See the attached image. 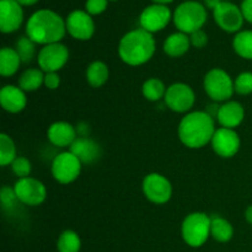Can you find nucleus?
I'll use <instances>...</instances> for the list:
<instances>
[{"instance_id":"f257e3e1","label":"nucleus","mask_w":252,"mask_h":252,"mask_svg":"<svg viewBox=\"0 0 252 252\" xmlns=\"http://www.w3.org/2000/svg\"><path fill=\"white\" fill-rule=\"evenodd\" d=\"M216 120L206 111L189 112L180 121L177 134L185 147L201 149L212 142L216 133Z\"/></svg>"},{"instance_id":"f03ea898","label":"nucleus","mask_w":252,"mask_h":252,"mask_svg":"<svg viewBox=\"0 0 252 252\" xmlns=\"http://www.w3.org/2000/svg\"><path fill=\"white\" fill-rule=\"evenodd\" d=\"M65 32V21L52 10H38L26 24V36L42 46L61 42Z\"/></svg>"},{"instance_id":"7ed1b4c3","label":"nucleus","mask_w":252,"mask_h":252,"mask_svg":"<svg viewBox=\"0 0 252 252\" xmlns=\"http://www.w3.org/2000/svg\"><path fill=\"white\" fill-rule=\"evenodd\" d=\"M155 49L157 44L153 33L143 29H137L129 31L121 38L118 56L127 65L139 66L153 58Z\"/></svg>"},{"instance_id":"20e7f679","label":"nucleus","mask_w":252,"mask_h":252,"mask_svg":"<svg viewBox=\"0 0 252 252\" xmlns=\"http://www.w3.org/2000/svg\"><path fill=\"white\" fill-rule=\"evenodd\" d=\"M211 217L203 212H193L184 219L181 235L191 248H201L211 238Z\"/></svg>"},{"instance_id":"39448f33","label":"nucleus","mask_w":252,"mask_h":252,"mask_svg":"<svg viewBox=\"0 0 252 252\" xmlns=\"http://www.w3.org/2000/svg\"><path fill=\"white\" fill-rule=\"evenodd\" d=\"M172 19L180 32L191 34L202 30L206 24V7L197 1H185L176 7Z\"/></svg>"},{"instance_id":"423d86ee","label":"nucleus","mask_w":252,"mask_h":252,"mask_svg":"<svg viewBox=\"0 0 252 252\" xmlns=\"http://www.w3.org/2000/svg\"><path fill=\"white\" fill-rule=\"evenodd\" d=\"M203 89L213 102H226L233 97L235 89L229 73L221 68H213L204 75Z\"/></svg>"},{"instance_id":"0eeeda50","label":"nucleus","mask_w":252,"mask_h":252,"mask_svg":"<svg viewBox=\"0 0 252 252\" xmlns=\"http://www.w3.org/2000/svg\"><path fill=\"white\" fill-rule=\"evenodd\" d=\"M81 170H83V162L70 150L57 154L51 166L52 176L62 185H69L75 181L80 176Z\"/></svg>"},{"instance_id":"6e6552de","label":"nucleus","mask_w":252,"mask_h":252,"mask_svg":"<svg viewBox=\"0 0 252 252\" xmlns=\"http://www.w3.org/2000/svg\"><path fill=\"white\" fill-rule=\"evenodd\" d=\"M69 56V49L65 44L57 42L42 46L37 54V63L44 73H58L68 63Z\"/></svg>"},{"instance_id":"1a4fd4ad","label":"nucleus","mask_w":252,"mask_h":252,"mask_svg":"<svg viewBox=\"0 0 252 252\" xmlns=\"http://www.w3.org/2000/svg\"><path fill=\"white\" fill-rule=\"evenodd\" d=\"M164 101L169 110L176 113H189L196 102V94L189 84L174 83L167 88Z\"/></svg>"},{"instance_id":"9d476101","label":"nucleus","mask_w":252,"mask_h":252,"mask_svg":"<svg viewBox=\"0 0 252 252\" xmlns=\"http://www.w3.org/2000/svg\"><path fill=\"white\" fill-rule=\"evenodd\" d=\"M143 194L154 204H165L172 197V185L164 175L152 172L144 177L142 184Z\"/></svg>"},{"instance_id":"9b49d317","label":"nucleus","mask_w":252,"mask_h":252,"mask_svg":"<svg viewBox=\"0 0 252 252\" xmlns=\"http://www.w3.org/2000/svg\"><path fill=\"white\" fill-rule=\"evenodd\" d=\"M14 189L20 203L30 207L41 206L47 198V189L43 182L31 176L17 180Z\"/></svg>"},{"instance_id":"f8f14e48","label":"nucleus","mask_w":252,"mask_h":252,"mask_svg":"<svg viewBox=\"0 0 252 252\" xmlns=\"http://www.w3.org/2000/svg\"><path fill=\"white\" fill-rule=\"evenodd\" d=\"M212 149L218 157L224 159H230L235 157L241 147V140L235 129L229 128H217L212 138Z\"/></svg>"},{"instance_id":"ddd939ff","label":"nucleus","mask_w":252,"mask_h":252,"mask_svg":"<svg viewBox=\"0 0 252 252\" xmlns=\"http://www.w3.org/2000/svg\"><path fill=\"white\" fill-rule=\"evenodd\" d=\"M213 16L217 25L220 27L223 31L234 33L239 32L244 24V15L241 9H239L236 5L231 4L229 1H221L216 9L213 10Z\"/></svg>"},{"instance_id":"4468645a","label":"nucleus","mask_w":252,"mask_h":252,"mask_svg":"<svg viewBox=\"0 0 252 252\" xmlns=\"http://www.w3.org/2000/svg\"><path fill=\"white\" fill-rule=\"evenodd\" d=\"M170 20H171V11L169 7L160 4L150 5L145 7L140 14V29L154 33V32L164 30L169 25Z\"/></svg>"},{"instance_id":"2eb2a0df","label":"nucleus","mask_w":252,"mask_h":252,"mask_svg":"<svg viewBox=\"0 0 252 252\" xmlns=\"http://www.w3.org/2000/svg\"><path fill=\"white\" fill-rule=\"evenodd\" d=\"M65 26L69 34L78 41H89L95 32V24L91 15L81 10H75L69 14Z\"/></svg>"},{"instance_id":"dca6fc26","label":"nucleus","mask_w":252,"mask_h":252,"mask_svg":"<svg viewBox=\"0 0 252 252\" xmlns=\"http://www.w3.org/2000/svg\"><path fill=\"white\" fill-rule=\"evenodd\" d=\"M24 21V11L15 0H0V30L2 33L17 31Z\"/></svg>"},{"instance_id":"f3484780","label":"nucleus","mask_w":252,"mask_h":252,"mask_svg":"<svg viewBox=\"0 0 252 252\" xmlns=\"http://www.w3.org/2000/svg\"><path fill=\"white\" fill-rule=\"evenodd\" d=\"M47 138L49 143L57 148H66L71 147L75 139L78 138L76 128L69 122L58 121V122L52 123L47 130Z\"/></svg>"},{"instance_id":"a211bd4d","label":"nucleus","mask_w":252,"mask_h":252,"mask_svg":"<svg viewBox=\"0 0 252 252\" xmlns=\"http://www.w3.org/2000/svg\"><path fill=\"white\" fill-rule=\"evenodd\" d=\"M83 164H94L102 155V149L96 140L90 137H78L69 148Z\"/></svg>"},{"instance_id":"6ab92c4d","label":"nucleus","mask_w":252,"mask_h":252,"mask_svg":"<svg viewBox=\"0 0 252 252\" xmlns=\"http://www.w3.org/2000/svg\"><path fill=\"white\" fill-rule=\"evenodd\" d=\"M0 105L9 113H20L27 105L26 93L19 85H5L0 90Z\"/></svg>"},{"instance_id":"aec40b11","label":"nucleus","mask_w":252,"mask_h":252,"mask_svg":"<svg viewBox=\"0 0 252 252\" xmlns=\"http://www.w3.org/2000/svg\"><path fill=\"white\" fill-rule=\"evenodd\" d=\"M245 118V108L238 101H226L220 105L217 115V121L223 128L235 129Z\"/></svg>"},{"instance_id":"412c9836","label":"nucleus","mask_w":252,"mask_h":252,"mask_svg":"<svg viewBox=\"0 0 252 252\" xmlns=\"http://www.w3.org/2000/svg\"><path fill=\"white\" fill-rule=\"evenodd\" d=\"M189 47H191L189 36L180 31L170 34L162 44L165 54L171 58H180V57L185 56L189 52Z\"/></svg>"},{"instance_id":"4be33fe9","label":"nucleus","mask_w":252,"mask_h":252,"mask_svg":"<svg viewBox=\"0 0 252 252\" xmlns=\"http://www.w3.org/2000/svg\"><path fill=\"white\" fill-rule=\"evenodd\" d=\"M86 81L93 88L98 89L105 85L110 78V69L106 63L101 61H95L90 63L85 71Z\"/></svg>"},{"instance_id":"5701e85b","label":"nucleus","mask_w":252,"mask_h":252,"mask_svg":"<svg viewBox=\"0 0 252 252\" xmlns=\"http://www.w3.org/2000/svg\"><path fill=\"white\" fill-rule=\"evenodd\" d=\"M21 59L17 54L16 49L4 47L0 51V74L4 78H10L19 71L21 65Z\"/></svg>"},{"instance_id":"b1692460","label":"nucleus","mask_w":252,"mask_h":252,"mask_svg":"<svg viewBox=\"0 0 252 252\" xmlns=\"http://www.w3.org/2000/svg\"><path fill=\"white\" fill-rule=\"evenodd\" d=\"M44 73L39 68H27L21 73L19 78V86L25 91V93H32L36 91L44 85Z\"/></svg>"},{"instance_id":"393cba45","label":"nucleus","mask_w":252,"mask_h":252,"mask_svg":"<svg viewBox=\"0 0 252 252\" xmlns=\"http://www.w3.org/2000/svg\"><path fill=\"white\" fill-rule=\"evenodd\" d=\"M211 236L218 243H229L234 236V228L229 220L223 217H212Z\"/></svg>"},{"instance_id":"a878e982","label":"nucleus","mask_w":252,"mask_h":252,"mask_svg":"<svg viewBox=\"0 0 252 252\" xmlns=\"http://www.w3.org/2000/svg\"><path fill=\"white\" fill-rule=\"evenodd\" d=\"M234 52L239 57L252 61V31H240L233 39Z\"/></svg>"},{"instance_id":"bb28decb","label":"nucleus","mask_w":252,"mask_h":252,"mask_svg":"<svg viewBox=\"0 0 252 252\" xmlns=\"http://www.w3.org/2000/svg\"><path fill=\"white\" fill-rule=\"evenodd\" d=\"M166 90L167 88L165 86V84L158 78L148 79V80L144 81L142 86L143 96L148 101H152V102H157V101L164 98Z\"/></svg>"},{"instance_id":"cd10ccee","label":"nucleus","mask_w":252,"mask_h":252,"mask_svg":"<svg viewBox=\"0 0 252 252\" xmlns=\"http://www.w3.org/2000/svg\"><path fill=\"white\" fill-rule=\"evenodd\" d=\"M58 252H80L81 239L74 230H64L57 241Z\"/></svg>"},{"instance_id":"c85d7f7f","label":"nucleus","mask_w":252,"mask_h":252,"mask_svg":"<svg viewBox=\"0 0 252 252\" xmlns=\"http://www.w3.org/2000/svg\"><path fill=\"white\" fill-rule=\"evenodd\" d=\"M16 158L17 154L15 142L6 133H1L0 134V165L2 167L11 165Z\"/></svg>"},{"instance_id":"c756f323","label":"nucleus","mask_w":252,"mask_h":252,"mask_svg":"<svg viewBox=\"0 0 252 252\" xmlns=\"http://www.w3.org/2000/svg\"><path fill=\"white\" fill-rule=\"evenodd\" d=\"M15 49H16L21 62L25 64L31 63L33 61L34 56H36V43L27 36L20 37L17 39L16 44H15Z\"/></svg>"},{"instance_id":"7c9ffc66","label":"nucleus","mask_w":252,"mask_h":252,"mask_svg":"<svg viewBox=\"0 0 252 252\" xmlns=\"http://www.w3.org/2000/svg\"><path fill=\"white\" fill-rule=\"evenodd\" d=\"M234 89L239 95H250L252 94V73L251 71H243L236 76L234 80Z\"/></svg>"},{"instance_id":"2f4dec72","label":"nucleus","mask_w":252,"mask_h":252,"mask_svg":"<svg viewBox=\"0 0 252 252\" xmlns=\"http://www.w3.org/2000/svg\"><path fill=\"white\" fill-rule=\"evenodd\" d=\"M10 166H11L12 172H14L17 179L30 177V174L32 171L31 161L26 157H17Z\"/></svg>"},{"instance_id":"473e14b6","label":"nucleus","mask_w":252,"mask_h":252,"mask_svg":"<svg viewBox=\"0 0 252 252\" xmlns=\"http://www.w3.org/2000/svg\"><path fill=\"white\" fill-rule=\"evenodd\" d=\"M0 201H1L2 208L5 209H10L16 204V202H19L17 199L16 193H15L14 187H9V186H4L0 191Z\"/></svg>"},{"instance_id":"72a5a7b5","label":"nucleus","mask_w":252,"mask_h":252,"mask_svg":"<svg viewBox=\"0 0 252 252\" xmlns=\"http://www.w3.org/2000/svg\"><path fill=\"white\" fill-rule=\"evenodd\" d=\"M86 12L90 15H100L107 7V0H88L86 1Z\"/></svg>"},{"instance_id":"f704fd0d","label":"nucleus","mask_w":252,"mask_h":252,"mask_svg":"<svg viewBox=\"0 0 252 252\" xmlns=\"http://www.w3.org/2000/svg\"><path fill=\"white\" fill-rule=\"evenodd\" d=\"M189 41H191V46L194 48H204L208 44V36L203 30H198V31L193 32L189 34Z\"/></svg>"},{"instance_id":"c9c22d12","label":"nucleus","mask_w":252,"mask_h":252,"mask_svg":"<svg viewBox=\"0 0 252 252\" xmlns=\"http://www.w3.org/2000/svg\"><path fill=\"white\" fill-rule=\"evenodd\" d=\"M61 85V76L58 73H46L44 75V86L48 90H57Z\"/></svg>"},{"instance_id":"e433bc0d","label":"nucleus","mask_w":252,"mask_h":252,"mask_svg":"<svg viewBox=\"0 0 252 252\" xmlns=\"http://www.w3.org/2000/svg\"><path fill=\"white\" fill-rule=\"evenodd\" d=\"M241 12L244 15V19L252 24V0H244L241 4Z\"/></svg>"},{"instance_id":"4c0bfd02","label":"nucleus","mask_w":252,"mask_h":252,"mask_svg":"<svg viewBox=\"0 0 252 252\" xmlns=\"http://www.w3.org/2000/svg\"><path fill=\"white\" fill-rule=\"evenodd\" d=\"M76 132H78V137H89L90 134V127L86 123L80 122L76 127Z\"/></svg>"},{"instance_id":"58836bf2","label":"nucleus","mask_w":252,"mask_h":252,"mask_svg":"<svg viewBox=\"0 0 252 252\" xmlns=\"http://www.w3.org/2000/svg\"><path fill=\"white\" fill-rule=\"evenodd\" d=\"M221 2V0H204V4H206L207 7H209V9H216L217 6H218L219 4Z\"/></svg>"},{"instance_id":"ea45409f","label":"nucleus","mask_w":252,"mask_h":252,"mask_svg":"<svg viewBox=\"0 0 252 252\" xmlns=\"http://www.w3.org/2000/svg\"><path fill=\"white\" fill-rule=\"evenodd\" d=\"M245 219L250 225H252V204L249 206L245 211Z\"/></svg>"},{"instance_id":"a19ab883","label":"nucleus","mask_w":252,"mask_h":252,"mask_svg":"<svg viewBox=\"0 0 252 252\" xmlns=\"http://www.w3.org/2000/svg\"><path fill=\"white\" fill-rule=\"evenodd\" d=\"M16 2H19L20 5H25V6H29V5L36 4L38 0H15Z\"/></svg>"},{"instance_id":"79ce46f5","label":"nucleus","mask_w":252,"mask_h":252,"mask_svg":"<svg viewBox=\"0 0 252 252\" xmlns=\"http://www.w3.org/2000/svg\"><path fill=\"white\" fill-rule=\"evenodd\" d=\"M155 4H160V5H165V4H169V2L174 1V0H153Z\"/></svg>"}]
</instances>
